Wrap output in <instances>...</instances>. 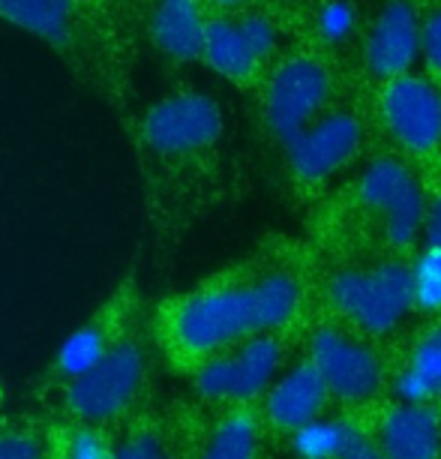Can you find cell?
Wrapping results in <instances>:
<instances>
[{"label": "cell", "mask_w": 441, "mask_h": 459, "mask_svg": "<svg viewBox=\"0 0 441 459\" xmlns=\"http://www.w3.org/2000/svg\"><path fill=\"white\" fill-rule=\"evenodd\" d=\"M304 289L285 267L253 273H229L207 280L184 294H171L144 318L153 351L171 369L189 376L204 360L255 340L285 331L300 313Z\"/></svg>", "instance_id": "1"}, {"label": "cell", "mask_w": 441, "mask_h": 459, "mask_svg": "<svg viewBox=\"0 0 441 459\" xmlns=\"http://www.w3.org/2000/svg\"><path fill=\"white\" fill-rule=\"evenodd\" d=\"M153 394V345L147 325L129 333L108 358H102L91 372L75 378L73 385L51 394L46 418L117 432L138 414L151 411Z\"/></svg>", "instance_id": "2"}, {"label": "cell", "mask_w": 441, "mask_h": 459, "mask_svg": "<svg viewBox=\"0 0 441 459\" xmlns=\"http://www.w3.org/2000/svg\"><path fill=\"white\" fill-rule=\"evenodd\" d=\"M142 313H144L142 285L135 282V276H126V280L117 282L115 289L106 294V300L60 342L55 358H51L46 372H42L37 381L39 403L48 400L51 394H57L60 387L73 385L84 372H91L102 358H108L129 333H135L138 327L144 325Z\"/></svg>", "instance_id": "3"}, {"label": "cell", "mask_w": 441, "mask_h": 459, "mask_svg": "<svg viewBox=\"0 0 441 459\" xmlns=\"http://www.w3.org/2000/svg\"><path fill=\"white\" fill-rule=\"evenodd\" d=\"M327 298L358 336H387L411 313L409 264L378 262L369 267H345L327 285Z\"/></svg>", "instance_id": "4"}, {"label": "cell", "mask_w": 441, "mask_h": 459, "mask_svg": "<svg viewBox=\"0 0 441 459\" xmlns=\"http://www.w3.org/2000/svg\"><path fill=\"white\" fill-rule=\"evenodd\" d=\"M285 369V342L280 333H264L204 360L189 372L195 403L211 409L258 405L267 387Z\"/></svg>", "instance_id": "5"}, {"label": "cell", "mask_w": 441, "mask_h": 459, "mask_svg": "<svg viewBox=\"0 0 441 459\" xmlns=\"http://www.w3.org/2000/svg\"><path fill=\"white\" fill-rule=\"evenodd\" d=\"M222 108L207 93L184 91L153 102L138 124L142 151L157 162H189L222 138Z\"/></svg>", "instance_id": "6"}, {"label": "cell", "mask_w": 441, "mask_h": 459, "mask_svg": "<svg viewBox=\"0 0 441 459\" xmlns=\"http://www.w3.org/2000/svg\"><path fill=\"white\" fill-rule=\"evenodd\" d=\"M327 396L342 405H367L385 391V363L363 336L336 325H322L309 336V354Z\"/></svg>", "instance_id": "7"}, {"label": "cell", "mask_w": 441, "mask_h": 459, "mask_svg": "<svg viewBox=\"0 0 441 459\" xmlns=\"http://www.w3.org/2000/svg\"><path fill=\"white\" fill-rule=\"evenodd\" d=\"M360 204L382 220L385 240L393 249H409L423 235L427 195L414 171L396 157H376L360 171Z\"/></svg>", "instance_id": "8"}, {"label": "cell", "mask_w": 441, "mask_h": 459, "mask_svg": "<svg viewBox=\"0 0 441 459\" xmlns=\"http://www.w3.org/2000/svg\"><path fill=\"white\" fill-rule=\"evenodd\" d=\"M331 73L316 57H289L273 69L264 91V124L276 142H291L322 115L331 100Z\"/></svg>", "instance_id": "9"}, {"label": "cell", "mask_w": 441, "mask_h": 459, "mask_svg": "<svg viewBox=\"0 0 441 459\" xmlns=\"http://www.w3.org/2000/svg\"><path fill=\"white\" fill-rule=\"evenodd\" d=\"M363 124L351 111L318 115L291 142H285V160L300 184H324L360 153Z\"/></svg>", "instance_id": "10"}, {"label": "cell", "mask_w": 441, "mask_h": 459, "mask_svg": "<svg viewBox=\"0 0 441 459\" xmlns=\"http://www.w3.org/2000/svg\"><path fill=\"white\" fill-rule=\"evenodd\" d=\"M385 129L409 153H432L441 144V88L423 75H400L382 91Z\"/></svg>", "instance_id": "11"}, {"label": "cell", "mask_w": 441, "mask_h": 459, "mask_svg": "<svg viewBox=\"0 0 441 459\" xmlns=\"http://www.w3.org/2000/svg\"><path fill=\"white\" fill-rule=\"evenodd\" d=\"M211 409V405H204ZM169 445L175 459H262L264 423L255 405L240 409H213L195 429L175 432L166 423Z\"/></svg>", "instance_id": "12"}, {"label": "cell", "mask_w": 441, "mask_h": 459, "mask_svg": "<svg viewBox=\"0 0 441 459\" xmlns=\"http://www.w3.org/2000/svg\"><path fill=\"white\" fill-rule=\"evenodd\" d=\"M276 39L280 33L262 13H246L240 19H213L204 22L202 57L222 79L244 82L273 55Z\"/></svg>", "instance_id": "13"}, {"label": "cell", "mask_w": 441, "mask_h": 459, "mask_svg": "<svg viewBox=\"0 0 441 459\" xmlns=\"http://www.w3.org/2000/svg\"><path fill=\"white\" fill-rule=\"evenodd\" d=\"M420 57V15L409 0H387L363 42V64L376 79L409 75Z\"/></svg>", "instance_id": "14"}, {"label": "cell", "mask_w": 441, "mask_h": 459, "mask_svg": "<svg viewBox=\"0 0 441 459\" xmlns=\"http://www.w3.org/2000/svg\"><path fill=\"white\" fill-rule=\"evenodd\" d=\"M327 403H331V396H327L324 381L318 378L313 363L298 360L285 367L267 387V394L258 403V418L273 432L291 436L300 427H307L309 420L322 418Z\"/></svg>", "instance_id": "15"}, {"label": "cell", "mask_w": 441, "mask_h": 459, "mask_svg": "<svg viewBox=\"0 0 441 459\" xmlns=\"http://www.w3.org/2000/svg\"><path fill=\"white\" fill-rule=\"evenodd\" d=\"M373 441L385 459H441V409L396 400L378 418Z\"/></svg>", "instance_id": "16"}, {"label": "cell", "mask_w": 441, "mask_h": 459, "mask_svg": "<svg viewBox=\"0 0 441 459\" xmlns=\"http://www.w3.org/2000/svg\"><path fill=\"white\" fill-rule=\"evenodd\" d=\"M153 42L175 60L202 57L204 15L198 0H153Z\"/></svg>", "instance_id": "17"}, {"label": "cell", "mask_w": 441, "mask_h": 459, "mask_svg": "<svg viewBox=\"0 0 441 459\" xmlns=\"http://www.w3.org/2000/svg\"><path fill=\"white\" fill-rule=\"evenodd\" d=\"M393 394L402 403H441V325L423 331L393 376Z\"/></svg>", "instance_id": "18"}, {"label": "cell", "mask_w": 441, "mask_h": 459, "mask_svg": "<svg viewBox=\"0 0 441 459\" xmlns=\"http://www.w3.org/2000/svg\"><path fill=\"white\" fill-rule=\"evenodd\" d=\"M0 19L51 46H64L73 28V0H0Z\"/></svg>", "instance_id": "19"}, {"label": "cell", "mask_w": 441, "mask_h": 459, "mask_svg": "<svg viewBox=\"0 0 441 459\" xmlns=\"http://www.w3.org/2000/svg\"><path fill=\"white\" fill-rule=\"evenodd\" d=\"M48 420L46 456L42 459H115V432Z\"/></svg>", "instance_id": "20"}, {"label": "cell", "mask_w": 441, "mask_h": 459, "mask_svg": "<svg viewBox=\"0 0 441 459\" xmlns=\"http://www.w3.org/2000/svg\"><path fill=\"white\" fill-rule=\"evenodd\" d=\"M354 432H358L354 420L322 414V418L309 420L298 432H291V454L298 459H340Z\"/></svg>", "instance_id": "21"}, {"label": "cell", "mask_w": 441, "mask_h": 459, "mask_svg": "<svg viewBox=\"0 0 441 459\" xmlns=\"http://www.w3.org/2000/svg\"><path fill=\"white\" fill-rule=\"evenodd\" d=\"M115 459H175L169 445L166 420L157 411H144L115 432Z\"/></svg>", "instance_id": "22"}, {"label": "cell", "mask_w": 441, "mask_h": 459, "mask_svg": "<svg viewBox=\"0 0 441 459\" xmlns=\"http://www.w3.org/2000/svg\"><path fill=\"white\" fill-rule=\"evenodd\" d=\"M411 282V309L423 316L441 313V249L423 244V249L409 264Z\"/></svg>", "instance_id": "23"}, {"label": "cell", "mask_w": 441, "mask_h": 459, "mask_svg": "<svg viewBox=\"0 0 441 459\" xmlns=\"http://www.w3.org/2000/svg\"><path fill=\"white\" fill-rule=\"evenodd\" d=\"M46 432V418H0V459H42Z\"/></svg>", "instance_id": "24"}, {"label": "cell", "mask_w": 441, "mask_h": 459, "mask_svg": "<svg viewBox=\"0 0 441 459\" xmlns=\"http://www.w3.org/2000/svg\"><path fill=\"white\" fill-rule=\"evenodd\" d=\"M316 28H318V37L331 46H340L354 33L358 28V10L349 4V0H327V4L318 10V19H316Z\"/></svg>", "instance_id": "25"}, {"label": "cell", "mask_w": 441, "mask_h": 459, "mask_svg": "<svg viewBox=\"0 0 441 459\" xmlns=\"http://www.w3.org/2000/svg\"><path fill=\"white\" fill-rule=\"evenodd\" d=\"M420 55L432 73L441 75V6L420 24Z\"/></svg>", "instance_id": "26"}, {"label": "cell", "mask_w": 441, "mask_h": 459, "mask_svg": "<svg viewBox=\"0 0 441 459\" xmlns=\"http://www.w3.org/2000/svg\"><path fill=\"white\" fill-rule=\"evenodd\" d=\"M340 459H385V456L378 454V447H376L373 436H369V432L363 429V427H358V432L351 436L349 447L342 450V456H340Z\"/></svg>", "instance_id": "27"}, {"label": "cell", "mask_w": 441, "mask_h": 459, "mask_svg": "<svg viewBox=\"0 0 441 459\" xmlns=\"http://www.w3.org/2000/svg\"><path fill=\"white\" fill-rule=\"evenodd\" d=\"M423 240L429 247L441 249V193L427 202V216H423Z\"/></svg>", "instance_id": "28"}, {"label": "cell", "mask_w": 441, "mask_h": 459, "mask_svg": "<svg viewBox=\"0 0 441 459\" xmlns=\"http://www.w3.org/2000/svg\"><path fill=\"white\" fill-rule=\"evenodd\" d=\"M213 4H220V6H238V4H244V0H213Z\"/></svg>", "instance_id": "29"}, {"label": "cell", "mask_w": 441, "mask_h": 459, "mask_svg": "<svg viewBox=\"0 0 441 459\" xmlns=\"http://www.w3.org/2000/svg\"><path fill=\"white\" fill-rule=\"evenodd\" d=\"M0 405H4V387H0Z\"/></svg>", "instance_id": "30"}]
</instances>
